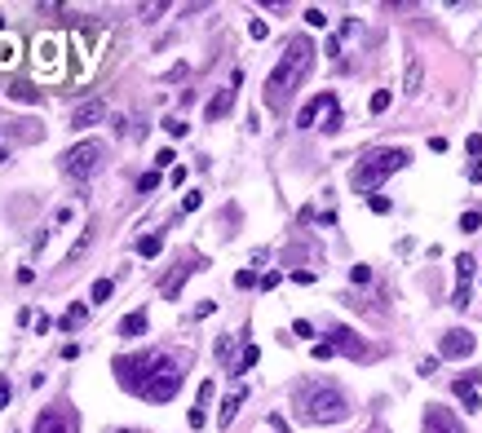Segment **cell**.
<instances>
[{"label":"cell","mask_w":482,"mask_h":433,"mask_svg":"<svg viewBox=\"0 0 482 433\" xmlns=\"http://www.w3.org/2000/svg\"><path fill=\"white\" fill-rule=\"evenodd\" d=\"M231 106H235V89H222V93H217V98L208 102V111H203V115H208L213 124H217L222 115H231Z\"/></svg>","instance_id":"17"},{"label":"cell","mask_w":482,"mask_h":433,"mask_svg":"<svg viewBox=\"0 0 482 433\" xmlns=\"http://www.w3.org/2000/svg\"><path fill=\"white\" fill-rule=\"evenodd\" d=\"M349 279H354V283H372V270L367 266H354V270H349Z\"/></svg>","instance_id":"36"},{"label":"cell","mask_w":482,"mask_h":433,"mask_svg":"<svg viewBox=\"0 0 482 433\" xmlns=\"http://www.w3.org/2000/svg\"><path fill=\"white\" fill-rule=\"evenodd\" d=\"M5 93H9L14 102H40V89H35V84H27V80H14Z\"/></svg>","instance_id":"19"},{"label":"cell","mask_w":482,"mask_h":433,"mask_svg":"<svg viewBox=\"0 0 482 433\" xmlns=\"http://www.w3.org/2000/svg\"><path fill=\"white\" fill-rule=\"evenodd\" d=\"M147 328H151L147 309H133V314H124V319H119L115 336H124V341H138V336H147Z\"/></svg>","instance_id":"14"},{"label":"cell","mask_w":482,"mask_h":433,"mask_svg":"<svg viewBox=\"0 0 482 433\" xmlns=\"http://www.w3.org/2000/svg\"><path fill=\"white\" fill-rule=\"evenodd\" d=\"M106 164V146L98 137H89V142H76L71 151H63V173L67 177H76V182H89L93 173Z\"/></svg>","instance_id":"5"},{"label":"cell","mask_w":482,"mask_h":433,"mask_svg":"<svg viewBox=\"0 0 482 433\" xmlns=\"http://www.w3.org/2000/svg\"><path fill=\"white\" fill-rule=\"evenodd\" d=\"M248 31H252V40H266V31H270V27H266V22H261V18H257V22H252V27H248Z\"/></svg>","instance_id":"40"},{"label":"cell","mask_w":482,"mask_h":433,"mask_svg":"<svg viewBox=\"0 0 482 433\" xmlns=\"http://www.w3.org/2000/svg\"><path fill=\"white\" fill-rule=\"evenodd\" d=\"M9 398H14V384H9V380H5V371H0V411L9 407Z\"/></svg>","instance_id":"32"},{"label":"cell","mask_w":482,"mask_h":433,"mask_svg":"<svg viewBox=\"0 0 482 433\" xmlns=\"http://www.w3.org/2000/svg\"><path fill=\"white\" fill-rule=\"evenodd\" d=\"M160 248H164V235H142L138 239V257H160Z\"/></svg>","instance_id":"22"},{"label":"cell","mask_w":482,"mask_h":433,"mask_svg":"<svg viewBox=\"0 0 482 433\" xmlns=\"http://www.w3.org/2000/svg\"><path fill=\"white\" fill-rule=\"evenodd\" d=\"M111 287H115L111 279H98V283H93V292H89V296H93V300H111Z\"/></svg>","instance_id":"29"},{"label":"cell","mask_w":482,"mask_h":433,"mask_svg":"<svg viewBox=\"0 0 482 433\" xmlns=\"http://www.w3.org/2000/svg\"><path fill=\"white\" fill-rule=\"evenodd\" d=\"M306 22L310 27H328V14H323V9H306Z\"/></svg>","instance_id":"33"},{"label":"cell","mask_w":482,"mask_h":433,"mask_svg":"<svg viewBox=\"0 0 482 433\" xmlns=\"http://www.w3.org/2000/svg\"><path fill=\"white\" fill-rule=\"evenodd\" d=\"M469 182H482V164H474V168H469Z\"/></svg>","instance_id":"43"},{"label":"cell","mask_w":482,"mask_h":433,"mask_svg":"<svg viewBox=\"0 0 482 433\" xmlns=\"http://www.w3.org/2000/svg\"><path fill=\"white\" fill-rule=\"evenodd\" d=\"M0 22H5V18H0Z\"/></svg>","instance_id":"46"},{"label":"cell","mask_w":482,"mask_h":433,"mask_svg":"<svg viewBox=\"0 0 482 433\" xmlns=\"http://www.w3.org/2000/svg\"><path fill=\"white\" fill-rule=\"evenodd\" d=\"M328 336H332L328 345H332L336 354H345V358H367V345L358 341V332H349V328H341V323H332Z\"/></svg>","instance_id":"10"},{"label":"cell","mask_w":482,"mask_h":433,"mask_svg":"<svg viewBox=\"0 0 482 433\" xmlns=\"http://www.w3.org/2000/svg\"><path fill=\"white\" fill-rule=\"evenodd\" d=\"M252 283H257V274H252V270H239L235 274V287H252Z\"/></svg>","instance_id":"37"},{"label":"cell","mask_w":482,"mask_h":433,"mask_svg":"<svg viewBox=\"0 0 482 433\" xmlns=\"http://www.w3.org/2000/svg\"><path fill=\"white\" fill-rule=\"evenodd\" d=\"M381 111H390V89H376V93H372V115H381Z\"/></svg>","instance_id":"27"},{"label":"cell","mask_w":482,"mask_h":433,"mask_svg":"<svg viewBox=\"0 0 482 433\" xmlns=\"http://www.w3.org/2000/svg\"><path fill=\"white\" fill-rule=\"evenodd\" d=\"M111 371L128 393H138V398H147V402H173L177 389H182V363L164 350L124 354V358L111 363Z\"/></svg>","instance_id":"1"},{"label":"cell","mask_w":482,"mask_h":433,"mask_svg":"<svg viewBox=\"0 0 482 433\" xmlns=\"http://www.w3.org/2000/svg\"><path fill=\"white\" fill-rule=\"evenodd\" d=\"M84 319H89V305H71L67 314H63V323H58V328H63V332H76Z\"/></svg>","instance_id":"21"},{"label":"cell","mask_w":482,"mask_h":433,"mask_svg":"<svg viewBox=\"0 0 482 433\" xmlns=\"http://www.w3.org/2000/svg\"><path fill=\"white\" fill-rule=\"evenodd\" d=\"M14 62H18V40H14V35H5V40H0V71L14 67Z\"/></svg>","instance_id":"23"},{"label":"cell","mask_w":482,"mask_h":433,"mask_svg":"<svg viewBox=\"0 0 482 433\" xmlns=\"http://www.w3.org/2000/svg\"><path fill=\"white\" fill-rule=\"evenodd\" d=\"M164 9H168V5H142V18H147V22H151V18H160V14H164Z\"/></svg>","instance_id":"38"},{"label":"cell","mask_w":482,"mask_h":433,"mask_svg":"<svg viewBox=\"0 0 482 433\" xmlns=\"http://www.w3.org/2000/svg\"><path fill=\"white\" fill-rule=\"evenodd\" d=\"M451 389H456V398L465 402V411H478V407H482V398H478V376H465V380H456Z\"/></svg>","instance_id":"16"},{"label":"cell","mask_w":482,"mask_h":433,"mask_svg":"<svg viewBox=\"0 0 482 433\" xmlns=\"http://www.w3.org/2000/svg\"><path fill=\"white\" fill-rule=\"evenodd\" d=\"M195 270H203V257H182V261H177V266H173V274H168V279L160 283L164 300H177V296H182V283H186Z\"/></svg>","instance_id":"8"},{"label":"cell","mask_w":482,"mask_h":433,"mask_svg":"<svg viewBox=\"0 0 482 433\" xmlns=\"http://www.w3.org/2000/svg\"><path fill=\"white\" fill-rule=\"evenodd\" d=\"M367 433H390V429H385V425H372V429H367Z\"/></svg>","instance_id":"44"},{"label":"cell","mask_w":482,"mask_h":433,"mask_svg":"<svg viewBox=\"0 0 482 433\" xmlns=\"http://www.w3.org/2000/svg\"><path fill=\"white\" fill-rule=\"evenodd\" d=\"M372 212L385 216V212H390V199H385V195H372Z\"/></svg>","instance_id":"39"},{"label":"cell","mask_w":482,"mask_h":433,"mask_svg":"<svg viewBox=\"0 0 482 433\" xmlns=\"http://www.w3.org/2000/svg\"><path fill=\"white\" fill-rule=\"evenodd\" d=\"M292 332H297V336H315V328H310L306 319H297V323H292Z\"/></svg>","instance_id":"41"},{"label":"cell","mask_w":482,"mask_h":433,"mask_svg":"<svg viewBox=\"0 0 482 433\" xmlns=\"http://www.w3.org/2000/svg\"><path fill=\"white\" fill-rule=\"evenodd\" d=\"M336 128H341V106H336V111H328V115H323V133H336Z\"/></svg>","instance_id":"31"},{"label":"cell","mask_w":482,"mask_h":433,"mask_svg":"<svg viewBox=\"0 0 482 433\" xmlns=\"http://www.w3.org/2000/svg\"><path fill=\"white\" fill-rule=\"evenodd\" d=\"M199 203H203V195H199V190H190V195L182 199V212H195V208H199Z\"/></svg>","instance_id":"35"},{"label":"cell","mask_w":482,"mask_h":433,"mask_svg":"<svg viewBox=\"0 0 482 433\" xmlns=\"http://www.w3.org/2000/svg\"><path fill=\"white\" fill-rule=\"evenodd\" d=\"M420 433H465V425L456 420L451 407H425V420H420Z\"/></svg>","instance_id":"9"},{"label":"cell","mask_w":482,"mask_h":433,"mask_svg":"<svg viewBox=\"0 0 482 433\" xmlns=\"http://www.w3.org/2000/svg\"><path fill=\"white\" fill-rule=\"evenodd\" d=\"M292 402H297V416L306 420V425H341V420L354 411L349 398L332 380H301L292 389Z\"/></svg>","instance_id":"3"},{"label":"cell","mask_w":482,"mask_h":433,"mask_svg":"<svg viewBox=\"0 0 482 433\" xmlns=\"http://www.w3.org/2000/svg\"><path fill=\"white\" fill-rule=\"evenodd\" d=\"M164 128H168V137H186V128H190V124H186V119H177V115H173V119H164Z\"/></svg>","instance_id":"30"},{"label":"cell","mask_w":482,"mask_h":433,"mask_svg":"<svg viewBox=\"0 0 482 433\" xmlns=\"http://www.w3.org/2000/svg\"><path fill=\"white\" fill-rule=\"evenodd\" d=\"M115 433H138V429H115Z\"/></svg>","instance_id":"45"},{"label":"cell","mask_w":482,"mask_h":433,"mask_svg":"<svg viewBox=\"0 0 482 433\" xmlns=\"http://www.w3.org/2000/svg\"><path fill=\"white\" fill-rule=\"evenodd\" d=\"M5 133L14 137V142H40L44 128L35 124V119H5Z\"/></svg>","instance_id":"15"},{"label":"cell","mask_w":482,"mask_h":433,"mask_svg":"<svg viewBox=\"0 0 482 433\" xmlns=\"http://www.w3.org/2000/svg\"><path fill=\"white\" fill-rule=\"evenodd\" d=\"M244 398H248V389H244V384H239V389L231 393V398L222 402V416H217V425H222V429L231 425V420H235V411H239V407H244Z\"/></svg>","instance_id":"18"},{"label":"cell","mask_w":482,"mask_h":433,"mask_svg":"<svg viewBox=\"0 0 482 433\" xmlns=\"http://www.w3.org/2000/svg\"><path fill=\"white\" fill-rule=\"evenodd\" d=\"M310 67H315V40H310V35H292V40L283 44V58L274 62L270 80H266V106L270 111H288V102H292V93L301 89V80L310 76Z\"/></svg>","instance_id":"2"},{"label":"cell","mask_w":482,"mask_h":433,"mask_svg":"<svg viewBox=\"0 0 482 433\" xmlns=\"http://www.w3.org/2000/svg\"><path fill=\"white\" fill-rule=\"evenodd\" d=\"M328 111H336V98H332V93H319V98H310V102L297 111V128H315V124H319V115H328Z\"/></svg>","instance_id":"11"},{"label":"cell","mask_w":482,"mask_h":433,"mask_svg":"<svg viewBox=\"0 0 482 433\" xmlns=\"http://www.w3.org/2000/svg\"><path fill=\"white\" fill-rule=\"evenodd\" d=\"M35 67H44L49 76H58V49H63V35H35Z\"/></svg>","instance_id":"12"},{"label":"cell","mask_w":482,"mask_h":433,"mask_svg":"<svg viewBox=\"0 0 482 433\" xmlns=\"http://www.w3.org/2000/svg\"><path fill=\"white\" fill-rule=\"evenodd\" d=\"M478 226H482V208H474V212H465V216H460V230H465V235H474Z\"/></svg>","instance_id":"26"},{"label":"cell","mask_w":482,"mask_h":433,"mask_svg":"<svg viewBox=\"0 0 482 433\" xmlns=\"http://www.w3.org/2000/svg\"><path fill=\"white\" fill-rule=\"evenodd\" d=\"M257 358H261L257 345H244V354H239V363L231 367V376H244V371H252V367H257Z\"/></svg>","instance_id":"20"},{"label":"cell","mask_w":482,"mask_h":433,"mask_svg":"<svg viewBox=\"0 0 482 433\" xmlns=\"http://www.w3.org/2000/svg\"><path fill=\"white\" fill-rule=\"evenodd\" d=\"M474 266H478V261L469 257V252H460V257H456V279L469 283V279H474Z\"/></svg>","instance_id":"25"},{"label":"cell","mask_w":482,"mask_h":433,"mask_svg":"<svg viewBox=\"0 0 482 433\" xmlns=\"http://www.w3.org/2000/svg\"><path fill=\"white\" fill-rule=\"evenodd\" d=\"M407 93H420V58H407V80H403Z\"/></svg>","instance_id":"24"},{"label":"cell","mask_w":482,"mask_h":433,"mask_svg":"<svg viewBox=\"0 0 482 433\" xmlns=\"http://www.w3.org/2000/svg\"><path fill=\"white\" fill-rule=\"evenodd\" d=\"M102 119H106V102L89 98V102H80L76 111H71V128H93V124H102Z\"/></svg>","instance_id":"13"},{"label":"cell","mask_w":482,"mask_h":433,"mask_svg":"<svg viewBox=\"0 0 482 433\" xmlns=\"http://www.w3.org/2000/svg\"><path fill=\"white\" fill-rule=\"evenodd\" d=\"M474 350H478V336L469 328H451V332H442V341H438L442 358H469Z\"/></svg>","instance_id":"7"},{"label":"cell","mask_w":482,"mask_h":433,"mask_svg":"<svg viewBox=\"0 0 482 433\" xmlns=\"http://www.w3.org/2000/svg\"><path fill=\"white\" fill-rule=\"evenodd\" d=\"M407 164H412V155H407L403 146H381V151H367L363 160L354 164V173H349V186H354L358 195H367V199H372V195L381 190L385 177H394V173H399V168H407Z\"/></svg>","instance_id":"4"},{"label":"cell","mask_w":482,"mask_h":433,"mask_svg":"<svg viewBox=\"0 0 482 433\" xmlns=\"http://www.w3.org/2000/svg\"><path fill=\"white\" fill-rule=\"evenodd\" d=\"M138 190H142V195H151V190H160V173H142V177H138Z\"/></svg>","instance_id":"28"},{"label":"cell","mask_w":482,"mask_h":433,"mask_svg":"<svg viewBox=\"0 0 482 433\" xmlns=\"http://www.w3.org/2000/svg\"><path fill=\"white\" fill-rule=\"evenodd\" d=\"M31 433H80V416L71 411L67 402H58V407H44V411L35 416Z\"/></svg>","instance_id":"6"},{"label":"cell","mask_w":482,"mask_h":433,"mask_svg":"<svg viewBox=\"0 0 482 433\" xmlns=\"http://www.w3.org/2000/svg\"><path fill=\"white\" fill-rule=\"evenodd\" d=\"M465 146H469V155H482V137H478V133H469Z\"/></svg>","instance_id":"42"},{"label":"cell","mask_w":482,"mask_h":433,"mask_svg":"<svg viewBox=\"0 0 482 433\" xmlns=\"http://www.w3.org/2000/svg\"><path fill=\"white\" fill-rule=\"evenodd\" d=\"M310 354H315V358H319V363H328V358H332L336 350H332V345H328V341H319V345H315V350H310Z\"/></svg>","instance_id":"34"}]
</instances>
